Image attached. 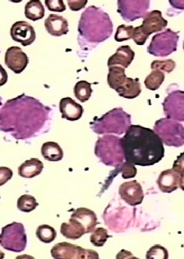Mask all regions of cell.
<instances>
[{
  "instance_id": "cell-32",
  "label": "cell",
  "mask_w": 184,
  "mask_h": 259,
  "mask_svg": "<svg viewBox=\"0 0 184 259\" xmlns=\"http://www.w3.org/2000/svg\"><path fill=\"white\" fill-rule=\"evenodd\" d=\"M133 31H134V27L133 25H119L114 36L115 40L117 42H122L133 39Z\"/></svg>"
},
{
  "instance_id": "cell-39",
  "label": "cell",
  "mask_w": 184,
  "mask_h": 259,
  "mask_svg": "<svg viewBox=\"0 0 184 259\" xmlns=\"http://www.w3.org/2000/svg\"><path fill=\"white\" fill-rule=\"evenodd\" d=\"M88 0H68L69 7L73 11H78L85 8Z\"/></svg>"
},
{
  "instance_id": "cell-29",
  "label": "cell",
  "mask_w": 184,
  "mask_h": 259,
  "mask_svg": "<svg viewBox=\"0 0 184 259\" xmlns=\"http://www.w3.org/2000/svg\"><path fill=\"white\" fill-rule=\"evenodd\" d=\"M164 80H165V74L161 70H154L146 77L144 84L147 90L155 91L162 85Z\"/></svg>"
},
{
  "instance_id": "cell-36",
  "label": "cell",
  "mask_w": 184,
  "mask_h": 259,
  "mask_svg": "<svg viewBox=\"0 0 184 259\" xmlns=\"http://www.w3.org/2000/svg\"><path fill=\"white\" fill-rule=\"evenodd\" d=\"M45 4L50 11L63 12L67 10V7L63 0H45Z\"/></svg>"
},
{
  "instance_id": "cell-15",
  "label": "cell",
  "mask_w": 184,
  "mask_h": 259,
  "mask_svg": "<svg viewBox=\"0 0 184 259\" xmlns=\"http://www.w3.org/2000/svg\"><path fill=\"white\" fill-rule=\"evenodd\" d=\"M168 21L163 18L162 13L160 11H150L143 18V24L141 25L142 29L146 34L150 36L154 32H160L166 28Z\"/></svg>"
},
{
  "instance_id": "cell-6",
  "label": "cell",
  "mask_w": 184,
  "mask_h": 259,
  "mask_svg": "<svg viewBox=\"0 0 184 259\" xmlns=\"http://www.w3.org/2000/svg\"><path fill=\"white\" fill-rule=\"evenodd\" d=\"M154 131L166 146L175 148L184 146V126L178 121L167 117L158 119Z\"/></svg>"
},
{
  "instance_id": "cell-14",
  "label": "cell",
  "mask_w": 184,
  "mask_h": 259,
  "mask_svg": "<svg viewBox=\"0 0 184 259\" xmlns=\"http://www.w3.org/2000/svg\"><path fill=\"white\" fill-rule=\"evenodd\" d=\"M29 63V57L21 48L13 46L6 52V66L15 74H21L26 68Z\"/></svg>"
},
{
  "instance_id": "cell-22",
  "label": "cell",
  "mask_w": 184,
  "mask_h": 259,
  "mask_svg": "<svg viewBox=\"0 0 184 259\" xmlns=\"http://www.w3.org/2000/svg\"><path fill=\"white\" fill-rule=\"evenodd\" d=\"M126 69L121 67H109V74L107 76V82L109 87L116 92L119 91L127 81Z\"/></svg>"
},
{
  "instance_id": "cell-2",
  "label": "cell",
  "mask_w": 184,
  "mask_h": 259,
  "mask_svg": "<svg viewBox=\"0 0 184 259\" xmlns=\"http://www.w3.org/2000/svg\"><path fill=\"white\" fill-rule=\"evenodd\" d=\"M126 161L134 165L151 166L162 160L165 148L154 130L131 125L121 139Z\"/></svg>"
},
{
  "instance_id": "cell-27",
  "label": "cell",
  "mask_w": 184,
  "mask_h": 259,
  "mask_svg": "<svg viewBox=\"0 0 184 259\" xmlns=\"http://www.w3.org/2000/svg\"><path fill=\"white\" fill-rule=\"evenodd\" d=\"M74 95L81 102L84 103L91 98L92 94L91 83L86 81H80L74 87Z\"/></svg>"
},
{
  "instance_id": "cell-10",
  "label": "cell",
  "mask_w": 184,
  "mask_h": 259,
  "mask_svg": "<svg viewBox=\"0 0 184 259\" xmlns=\"http://www.w3.org/2000/svg\"><path fill=\"white\" fill-rule=\"evenodd\" d=\"M52 257L55 259H98L95 250L84 249L70 243H57L50 250Z\"/></svg>"
},
{
  "instance_id": "cell-28",
  "label": "cell",
  "mask_w": 184,
  "mask_h": 259,
  "mask_svg": "<svg viewBox=\"0 0 184 259\" xmlns=\"http://www.w3.org/2000/svg\"><path fill=\"white\" fill-rule=\"evenodd\" d=\"M36 237L43 243H52L56 239L57 232L53 227L48 225H42L38 227L36 232Z\"/></svg>"
},
{
  "instance_id": "cell-16",
  "label": "cell",
  "mask_w": 184,
  "mask_h": 259,
  "mask_svg": "<svg viewBox=\"0 0 184 259\" xmlns=\"http://www.w3.org/2000/svg\"><path fill=\"white\" fill-rule=\"evenodd\" d=\"M59 111L62 113V118L69 121L78 120L84 113L83 107L70 97H65L60 101Z\"/></svg>"
},
{
  "instance_id": "cell-5",
  "label": "cell",
  "mask_w": 184,
  "mask_h": 259,
  "mask_svg": "<svg viewBox=\"0 0 184 259\" xmlns=\"http://www.w3.org/2000/svg\"><path fill=\"white\" fill-rule=\"evenodd\" d=\"M95 154L102 164L111 167H119L126 160L121 139L113 135L98 138L95 143Z\"/></svg>"
},
{
  "instance_id": "cell-9",
  "label": "cell",
  "mask_w": 184,
  "mask_h": 259,
  "mask_svg": "<svg viewBox=\"0 0 184 259\" xmlns=\"http://www.w3.org/2000/svg\"><path fill=\"white\" fill-rule=\"evenodd\" d=\"M168 96L162 103L164 113L167 118L178 122H184V91L172 89V85L167 90Z\"/></svg>"
},
{
  "instance_id": "cell-35",
  "label": "cell",
  "mask_w": 184,
  "mask_h": 259,
  "mask_svg": "<svg viewBox=\"0 0 184 259\" xmlns=\"http://www.w3.org/2000/svg\"><path fill=\"white\" fill-rule=\"evenodd\" d=\"M146 258L147 259H168V253L166 248L160 246V245H154L147 251L146 254Z\"/></svg>"
},
{
  "instance_id": "cell-30",
  "label": "cell",
  "mask_w": 184,
  "mask_h": 259,
  "mask_svg": "<svg viewBox=\"0 0 184 259\" xmlns=\"http://www.w3.org/2000/svg\"><path fill=\"white\" fill-rule=\"evenodd\" d=\"M39 204L36 202V198L29 194H24L18 200L17 206L20 211L24 212H30L36 209Z\"/></svg>"
},
{
  "instance_id": "cell-8",
  "label": "cell",
  "mask_w": 184,
  "mask_h": 259,
  "mask_svg": "<svg viewBox=\"0 0 184 259\" xmlns=\"http://www.w3.org/2000/svg\"><path fill=\"white\" fill-rule=\"evenodd\" d=\"M179 36L178 32L168 29L153 36L147 49L149 54L157 57H165L177 50Z\"/></svg>"
},
{
  "instance_id": "cell-4",
  "label": "cell",
  "mask_w": 184,
  "mask_h": 259,
  "mask_svg": "<svg viewBox=\"0 0 184 259\" xmlns=\"http://www.w3.org/2000/svg\"><path fill=\"white\" fill-rule=\"evenodd\" d=\"M131 115L124 111L123 108H116L111 110L100 118H94L90 122V126L98 135L116 134L123 135L131 126Z\"/></svg>"
},
{
  "instance_id": "cell-11",
  "label": "cell",
  "mask_w": 184,
  "mask_h": 259,
  "mask_svg": "<svg viewBox=\"0 0 184 259\" xmlns=\"http://www.w3.org/2000/svg\"><path fill=\"white\" fill-rule=\"evenodd\" d=\"M117 12L126 22H134L143 18L150 8L148 0H119Z\"/></svg>"
},
{
  "instance_id": "cell-42",
  "label": "cell",
  "mask_w": 184,
  "mask_h": 259,
  "mask_svg": "<svg viewBox=\"0 0 184 259\" xmlns=\"http://www.w3.org/2000/svg\"><path fill=\"white\" fill-rule=\"evenodd\" d=\"M179 187L181 190L184 191V174L180 175V179H179Z\"/></svg>"
},
{
  "instance_id": "cell-33",
  "label": "cell",
  "mask_w": 184,
  "mask_h": 259,
  "mask_svg": "<svg viewBox=\"0 0 184 259\" xmlns=\"http://www.w3.org/2000/svg\"><path fill=\"white\" fill-rule=\"evenodd\" d=\"M150 67L153 70H161V71L169 74V73L172 72L174 69L175 68V63L172 60H154L150 65Z\"/></svg>"
},
{
  "instance_id": "cell-21",
  "label": "cell",
  "mask_w": 184,
  "mask_h": 259,
  "mask_svg": "<svg viewBox=\"0 0 184 259\" xmlns=\"http://www.w3.org/2000/svg\"><path fill=\"white\" fill-rule=\"evenodd\" d=\"M43 164L37 158L25 160L18 167V175L23 178L32 179L39 176L43 171Z\"/></svg>"
},
{
  "instance_id": "cell-7",
  "label": "cell",
  "mask_w": 184,
  "mask_h": 259,
  "mask_svg": "<svg viewBox=\"0 0 184 259\" xmlns=\"http://www.w3.org/2000/svg\"><path fill=\"white\" fill-rule=\"evenodd\" d=\"M0 244L5 250L10 251H23L27 247V235L22 223L13 222L6 225L1 231Z\"/></svg>"
},
{
  "instance_id": "cell-31",
  "label": "cell",
  "mask_w": 184,
  "mask_h": 259,
  "mask_svg": "<svg viewBox=\"0 0 184 259\" xmlns=\"http://www.w3.org/2000/svg\"><path fill=\"white\" fill-rule=\"evenodd\" d=\"M109 237L106 229L98 228L92 232V234L90 237V241L95 247H100L104 246Z\"/></svg>"
},
{
  "instance_id": "cell-40",
  "label": "cell",
  "mask_w": 184,
  "mask_h": 259,
  "mask_svg": "<svg viewBox=\"0 0 184 259\" xmlns=\"http://www.w3.org/2000/svg\"><path fill=\"white\" fill-rule=\"evenodd\" d=\"M172 169L175 170L179 175L184 174V157L182 153L177 157L176 160L174 161Z\"/></svg>"
},
{
  "instance_id": "cell-12",
  "label": "cell",
  "mask_w": 184,
  "mask_h": 259,
  "mask_svg": "<svg viewBox=\"0 0 184 259\" xmlns=\"http://www.w3.org/2000/svg\"><path fill=\"white\" fill-rule=\"evenodd\" d=\"M119 194L121 199L131 206L140 205L144 198L141 184L136 180L122 184L119 187Z\"/></svg>"
},
{
  "instance_id": "cell-20",
  "label": "cell",
  "mask_w": 184,
  "mask_h": 259,
  "mask_svg": "<svg viewBox=\"0 0 184 259\" xmlns=\"http://www.w3.org/2000/svg\"><path fill=\"white\" fill-rule=\"evenodd\" d=\"M45 28L49 34L61 36L69 32V23L64 17L57 15H50L44 22Z\"/></svg>"
},
{
  "instance_id": "cell-43",
  "label": "cell",
  "mask_w": 184,
  "mask_h": 259,
  "mask_svg": "<svg viewBox=\"0 0 184 259\" xmlns=\"http://www.w3.org/2000/svg\"><path fill=\"white\" fill-rule=\"evenodd\" d=\"M182 49H183V51H184V41H183V44H182Z\"/></svg>"
},
{
  "instance_id": "cell-24",
  "label": "cell",
  "mask_w": 184,
  "mask_h": 259,
  "mask_svg": "<svg viewBox=\"0 0 184 259\" xmlns=\"http://www.w3.org/2000/svg\"><path fill=\"white\" fill-rule=\"evenodd\" d=\"M41 154L45 160L51 162L60 161L64 156L61 146L54 142L43 143L41 147Z\"/></svg>"
},
{
  "instance_id": "cell-13",
  "label": "cell",
  "mask_w": 184,
  "mask_h": 259,
  "mask_svg": "<svg viewBox=\"0 0 184 259\" xmlns=\"http://www.w3.org/2000/svg\"><path fill=\"white\" fill-rule=\"evenodd\" d=\"M11 36L13 40L26 47L36 40L34 28L29 22L20 21L11 26Z\"/></svg>"
},
{
  "instance_id": "cell-25",
  "label": "cell",
  "mask_w": 184,
  "mask_h": 259,
  "mask_svg": "<svg viewBox=\"0 0 184 259\" xmlns=\"http://www.w3.org/2000/svg\"><path fill=\"white\" fill-rule=\"evenodd\" d=\"M142 88L139 78H131L129 77L126 84L117 91L118 95L126 99H135L141 94Z\"/></svg>"
},
{
  "instance_id": "cell-19",
  "label": "cell",
  "mask_w": 184,
  "mask_h": 259,
  "mask_svg": "<svg viewBox=\"0 0 184 259\" xmlns=\"http://www.w3.org/2000/svg\"><path fill=\"white\" fill-rule=\"evenodd\" d=\"M135 52L129 45H124L118 48L116 53L110 56L108 60V67L120 66L123 68H128L135 58Z\"/></svg>"
},
{
  "instance_id": "cell-37",
  "label": "cell",
  "mask_w": 184,
  "mask_h": 259,
  "mask_svg": "<svg viewBox=\"0 0 184 259\" xmlns=\"http://www.w3.org/2000/svg\"><path fill=\"white\" fill-rule=\"evenodd\" d=\"M149 36H150L146 34L145 32H143V29H142L141 25H140V26H138V27L134 28V31H133V39L136 45H145V43L147 42Z\"/></svg>"
},
{
  "instance_id": "cell-1",
  "label": "cell",
  "mask_w": 184,
  "mask_h": 259,
  "mask_svg": "<svg viewBox=\"0 0 184 259\" xmlns=\"http://www.w3.org/2000/svg\"><path fill=\"white\" fill-rule=\"evenodd\" d=\"M50 109L25 94L10 100L1 109V131L17 139L36 136L48 121Z\"/></svg>"
},
{
  "instance_id": "cell-41",
  "label": "cell",
  "mask_w": 184,
  "mask_h": 259,
  "mask_svg": "<svg viewBox=\"0 0 184 259\" xmlns=\"http://www.w3.org/2000/svg\"><path fill=\"white\" fill-rule=\"evenodd\" d=\"M170 4L176 8V9L184 10V0L183 1H175V0H170Z\"/></svg>"
},
{
  "instance_id": "cell-23",
  "label": "cell",
  "mask_w": 184,
  "mask_h": 259,
  "mask_svg": "<svg viewBox=\"0 0 184 259\" xmlns=\"http://www.w3.org/2000/svg\"><path fill=\"white\" fill-rule=\"evenodd\" d=\"M60 232L63 236L69 239H78L86 234L84 228L76 220L71 218L69 223L62 224Z\"/></svg>"
},
{
  "instance_id": "cell-3",
  "label": "cell",
  "mask_w": 184,
  "mask_h": 259,
  "mask_svg": "<svg viewBox=\"0 0 184 259\" xmlns=\"http://www.w3.org/2000/svg\"><path fill=\"white\" fill-rule=\"evenodd\" d=\"M113 25L107 13L101 8L91 6L81 15L79 22L80 39L88 44L101 43L110 37Z\"/></svg>"
},
{
  "instance_id": "cell-44",
  "label": "cell",
  "mask_w": 184,
  "mask_h": 259,
  "mask_svg": "<svg viewBox=\"0 0 184 259\" xmlns=\"http://www.w3.org/2000/svg\"><path fill=\"white\" fill-rule=\"evenodd\" d=\"M182 153V155H183V157H184V152H183V153Z\"/></svg>"
},
{
  "instance_id": "cell-17",
  "label": "cell",
  "mask_w": 184,
  "mask_h": 259,
  "mask_svg": "<svg viewBox=\"0 0 184 259\" xmlns=\"http://www.w3.org/2000/svg\"><path fill=\"white\" fill-rule=\"evenodd\" d=\"M71 218L76 220L84 228L86 234L93 232L98 224L95 212L87 208H78L76 209L71 215Z\"/></svg>"
},
{
  "instance_id": "cell-34",
  "label": "cell",
  "mask_w": 184,
  "mask_h": 259,
  "mask_svg": "<svg viewBox=\"0 0 184 259\" xmlns=\"http://www.w3.org/2000/svg\"><path fill=\"white\" fill-rule=\"evenodd\" d=\"M118 172L122 173V178L125 180L127 179L134 178L137 174V169L134 164L130 162H124L121 165L116 167V174Z\"/></svg>"
},
{
  "instance_id": "cell-38",
  "label": "cell",
  "mask_w": 184,
  "mask_h": 259,
  "mask_svg": "<svg viewBox=\"0 0 184 259\" xmlns=\"http://www.w3.org/2000/svg\"><path fill=\"white\" fill-rule=\"evenodd\" d=\"M0 186H3L9 181L13 177V171L6 167H0Z\"/></svg>"
},
{
  "instance_id": "cell-18",
  "label": "cell",
  "mask_w": 184,
  "mask_h": 259,
  "mask_svg": "<svg viewBox=\"0 0 184 259\" xmlns=\"http://www.w3.org/2000/svg\"><path fill=\"white\" fill-rule=\"evenodd\" d=\"M179 179L180 175L176 172L174 169H167L161 171L159 177L157 179V184L159 189L163 193L173 192L179 187Z\"/></svg>"
},
{
  "instance_id": "cell-26",
  "label": "cell",
  "mask_w": 184,
  "mask_h": 259,
  "mask_svg": "<svg viewBox=\"0 0 184 259\" xmlns=\"http://www.w3.org/2000/svg\"><path fill=\"white\" fill-rule=\"evenodd\" d=\"M25 15L29 20L36 21L42 19L45 15L43 4L39 0H32L25 4Z\"/></svg>"
}]
</instances>
